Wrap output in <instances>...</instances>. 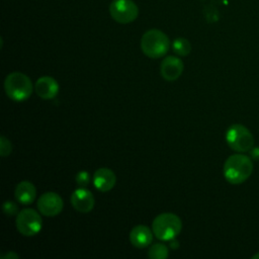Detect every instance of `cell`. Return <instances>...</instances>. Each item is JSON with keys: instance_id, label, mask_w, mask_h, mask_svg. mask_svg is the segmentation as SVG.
<instances>
[{"instance_id": "obj_16", "label": "cell", "mask_w": 259, "mask_h": 259, "mask_svg": "<svg viewBox=\"0 0 259 259\" xmlns=\"http://www.w3.org/2000/svg\"><path fill=\"white\" fill-rule=\"evenodd\" d=\"M148 255L151 259H166L169 255V250L166 245L162 243H156L151 246L148 251Z\"/></svg>"}, {"instance_id": "obj_19", "label": "cell", "mask_w": 259, "mask_h": 259, "mask_svg": "<svg viewBox=\"0 0 259 259\" xmlns=\"http://www.w3.org/2000/svg\"><path fill=\"white\" fill-rule=\"evenodd\" d=\"M76 182L80 187H85L90 182V174L86 171H80L76 175Z\"/></svg>"}, {"instance_id": "obj_7", "label": "cell", "mask_w": 259, "mask_h": 259, "mask_svg": "<svg viewBox=\"0 0 259 259\" xmlns=\"http://www.w3.org/2000/svg\"><path fill=\"white\" fill-rule=\"evenodd\" d=\"M109 12L113 20L118 23H131L139 15V8L133 0H113L109 6Z\"/></svg>"}, {"instance_id": "obj_5", "label": "cell", "mask_w": 259, "mask_h": 259, "mask_svg": "<svg viewBox=\"0 0 259 259\" xmlns=\"http://www.w3.org/2000/svg\"><path fill=\"white\" fill-rule=\"evenodd\" d=\"M226 141L231 149L239 153L248 152L254 147V137L252 133L240 123H235L228 128Z\"/></svg>"}, {"instance_id": "obj_1", "label": "cell", "mask_w": 259, "mask_h": 259, "mask_svg": "<svg viewBox=\"0 0 259 259\" xmlns=\"http://www.w3.org/2000/svg\"><path fill=\"white\" fill-rule=\"evenodd\" d=\"M254 164L250 157L244 154H234L224 164V176L231 184H241L251 176Z\"/></svg>"}, {"instance_id": "obj_17", "label": "cell", "mask_w": 259, "mask_h": 259, "mask_svg": "<svg viewBox=\"0 0 259 259\" xmlns=\"http://www.w3.org/2000/svg\"><path fill=\"white\" fill-rule=\"evenodd\" d=\"M12 150L11 143L8 139H6L4 136L1 137L0 139V155L1 157H7L10 155Z\"/></svg>"}, {"instance_id": "obj_15", "label": "cell", "mask_w": 259, "mask_h": 259, "mask_svg": "<svg viewBox=\"0 0 259 259\" xmlns=\"http://www.w3.org/2000/svg\"><path fill=\"white\" fill-rule=\"evenodd\" d=\"M172 49L176 55L180 57H185L190 53L191 45L188 39L184 37H177L172 42Z\"/></svg>"}, {"instance_id": "obj_20", "label": "cell", "mask_w": 259, "mask_h": 259, "mask_svg": "<svg viewBox=\"0 0 259 259\" xmlns=\"http://www.w3.org/2000/svg\"><path fill=\"white\" fill-rule=\"evenodd\" d=\"M1 258L2 259H17V258H19V256L16 253H14L13 251H10V252L6 253L5 255H3Z\"/></svg>"}, {"instance_id": "obj_18", "label": "cell", "mask_w": 259, "mask_h": 259, "mask_svg": "<svg viewBox=\"0 0 259 259\" xmlns=\"http://www.w3.org/2000/svg\"><path fill=\"white\" fill-rule=\"evenodd\" d=\"M3 212L9 217L15 215L16 213H18V206L15 202L11 200H6L3 203Z\"/></svg>"}, {"instance_id": "obj_10", "label": "cell", "mask_w": 259, "mask_h": 259, "mask_svg": "<svg viewBox=\"0 0 259 259\" xmlns=\"http://www.w3.org/2000/svg\"><path fill=\"white\" fill-rule=\"evenodd\" d=\"M71 203L77 211L89 212L94 206V196L90 190L80 187L72 193Z\"/></svg>"}, {"instance_id": "obj_3", "label": "cell", "mask_w": 259, "mask_h": 259, "mask_svg": "<svg viewBox=\"0 0 259 259\" xmlns=\"http://www.w3.org/2000/svg\"><path fill=\"white\" fill-rule=\"evenodd\" d=\"M6 95L14 101H23L30 97L32 93V83L30 79L20 72L8 74L4 81Z\"/></svg>"}, {"instance_id": "obj_9", "label": "cell", "mask_w": 259, "mask_h": 259, "mask_svg": "<svg viewBox=\"0 0 259 259\" xmlns=\"http://www.w3.org/2000/svg\"><path fill=\"white\" fill-rule=\"evenodd\" d=\"M183 69V62L175 56H168L164 58L160 66L161 75L166 81L177 80L181 76Z\"/></svg>"}, {"instance_id": "obj_21", "label": "cell", "mask_w": 259, "mask_h": 259, "mask_svg": "<svg viewBox=\"0 0 259 259\" xmlns=\"http://www.w3.org/2000/svg\"><path fill=\"white\" fill-rule=\"evenodd\" d=\"M259 259V252L258 253H256V254H254L253 256H252V259Z\"/></svg>"}, {"instance_id": "obj_4", "label": "cell", "mask_w": 259, "mask_h": 259, "mask_svg": "<svg viewBox=\"0 0 259 259\" xmlns=\"http://www.w3.org/2000/svg\"><path fill=\"white\" fill-rule=\"evenodd\" d=\"M182 223L178 215L164 212L157 215L152 223V230L156 238L162 241H171L179 235Z\"/></svg>"}, {"instance_id": "obj_11", "label": "cell", "mask_w": 259, "mask_h": 259, "mask_svg": "<svg viewBox=\"0 0 259 259\" xmlns=\"http://www.w3.org/2000/svg\"><path fill=\"white\" fill-rule=\"evenodd\" d=\"M34 90L40 98L53 99L59 93V84L53 77L44 76L36 80Z\"/></svg>"}, {"instance_id": "obj_8", "label": "cell", "mask_w": 259, "mask_h": 259, "mask_svg": "<svg viewBox=\"0 0 259 259\" xmlns=\"http://www.w3.org/2000/svg\"><path fill=\"white\" fill-rule=\"evenodd\" d=\"M64 203L61 196L56 192H46L37 200L39 212L46 217H55L63 209Z\"/></svg>"}, {"instance_id": "obj_14", "label": "cell", "mask_w": 259, "mask_h": 259, "mask_svg": "<svg viewBox=\"0 0 259 259\" xmlns=\"http://www.w3.org/2000/svg\"><path fill=\"white\" fill-rule=\"evenodd\" d=\"M14 195L18 202L22 204H30L35 198L36 189L31 182L21 181L15 187Z\"/></svg>"}, {"instance_id": "obj_12", "label": "cell", "mask_w": 259, "mask_h": 259, "mask_svg": "<svg viewBox=\"0 0 259 259\" xmlns=\"http://www.w3.org/2000/svg\"><path fill=\"white\" fill-rule=\"evenodd\" d=\"M116 177L109 168H99L93 175V184L99 191H109L115 185Z\"/></svg>"}, {"instance_id": "obj_6", "label": "cell", "mask_w": 259, "mask_h": 259, "mask_svg": "<svg viewBox=\"0 0 259 259\" xmlns=\"http://www.w3.org/2000/svg\"><path fill=\"white\" fill-rule=\"evenodd\" d=\"M15 225L21 235L31 237L41 230L42 221L36 210L32 208H25L17 213Z\"/></svg>"}, {"instance_id": "obj_13", "label": "cell", "mask_w": 259, "mask_h": 259, "mask_svg": "<svg viewBox=\"0 0 259 259\" xmlns=\"http://www.w3.org/2000/svg\"><path fill=\"white\" fill-rule=\"evenodd\" d=\"M153 232L144 225H138L130 233V241L136 248H145L153 241Z\"/></svg>"}, {"instance_id": "obj_2", "label": "cell", "mask_w": 259, "mask_h": 259, "mask_svg": "<svg viewBox=\"0 0 259 259\" xmlns=\"http://www.w3.org/2000/svg\"><path fill=\"white\" fill-rule=\"evenodd\" d=\"M169 48V37L163 31L156 28L149 29L141 38V49L151 59H159L165 56Z\"/></svg>"}]
</instances>
